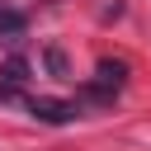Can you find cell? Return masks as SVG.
Returning a JSON list of instances; mask_svg holds the SVG:
<instances>
[{
  "label": "cell",
  "instance_id": "1",
  "mask_svg": "<svg viewBox=\"0 0 151 151\" xmlns=\"http://www.w3.org/2000/svg\"><path fill=\"white\" fill-rule=\"evenodd\" d=\"M123 80H127V66H123V61H99V76H94L90 94H94V99H113V94L123 90Z\"/></svg>",
  "mask_w": 151,
  "mask_h": 151
},
{
  "label": "cell",
  "instance_id": "2",
  "mask_svg": "<svg viewBox=\"0 0 151 151\" xmlns=\"http://www.w3.org/2000/svg\"><path fill=\"white\" fill-rule=\"evenodd\" d=\"M28 113L42 118V123H76L80 118V109L66 104V99H28Z\"/></svg>",
  "mask_w": 151,
  "mask_h": 151
},
{
  "label": "cell",
  "instance_id": "3",
  "mask_svg": "<svg viewBox=\"0 0 151 151\" xmlns=\"http://www.w3.org/2000/svg\"><path fill=\"white\" fill-rule=\"evenodd\" d=\"M24 80H28V61H24V57H9V61H5V71H0V104L19 99Z\"/></svg>",
  "mask_w": 151,
  "mask_h": 151
},
{
  "label": "cell",
  "instance_id": "4",
  "mask_svg": "<svg viewBox=\"0 0 151 151\" xmlns=\"http://www.w3.org/2000/svg\"><path fill=\"white\" fill-rule=\"evenodd\" d=\"M24 24H28V19H24L19 9L0 5V38H19V33H24Z\"/></svg>",
  "mask_w": 151,
  "mask_h": 151
},
{
  "label": "cell",
  "instance_id": "5",
  "mask_svg": "<svg viewBox=\"0 0 151 151\" xmlns=\"http://www.w3.org/2000/svg\"><path fill=\"white\" fill-rule=\"evenodd\" d=\"M47 66H52V71H57V76H66V61H61V52H57V47H52V52H47Z\"/></svg>",
  "mask_w": 151,
  "mask_h": 151
}]
</instances>
